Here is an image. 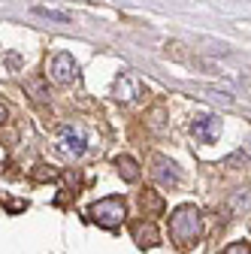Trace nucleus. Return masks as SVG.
Returning a JSON list of instances; mask_svg holds the SVG:
<instances>
[{"label": "nucleus", "instance_id": "obj_1", "mask_svg": "<svg viewBox=\"0 0 251 254\" xmlns=\"http://www.w3.org/2000/svg\"><path fill=\"white\" fill-rule=\"evenodd\" d=\"M170 236L179 245H194L203 236V218L197 206H179L170 215Z\"/></svg>", "mask_w": 251, "mask_h": 254}, {"label": "nucleus", "instance_id": "obj_2", "mask_svg": "<svg viewBox=\"0 0 251 254\" xmlns=\"http://www.w3.org/2000/svg\"><path fill=\"white\" fill-rule=\"evenodd\" d=\"M88 215H91L94 224H100L106 230H115L121 221L127 218V206H124L121 197H103V200H97V203L88 209Z\"/></svg>", "mask_w": 251, "mask_h": 254}, {"label": "nucleus", "instance_id": "obj_3", "mask_svg": "<svg viewBox=\"0 0 251 254\" xmlns=\"http://www.w3.org/2000/svg\"><path fill=\"white\" fill-rule=\"evenodd\" d=\"M88 148V136L82 133V127H61L58 130V139H55V154L58 157H64V161H79V157L85 154Z\"/></svg>", "mask_w": 251, "mask_h": 254}, {"label": "nucleus", "instance_id": "obj_4", "mask_svg": "<svg viewBox=\"0 0 251 254\" xmlns=\"http://www.w3.org/2000/svg\"><path fill=\"white\" fill-rule=\"evenodd\" d=\"M49 76H52L58 85H70V82H76V76H79V64H76V58L67 55V52L52 55V61H49Z\"/></svg>", "mask_w": 251, "mask_h": 254}, {"label": "nucleus", "instance_id": "obj_5", "mask_svg": "<svg viewBox=\"0 0 251 254\" xmlns=\"http://www.w3.org/2000/svg\"><path fill=\"white\" fill-rule=\"evenodd\" d=\"M191 133L200 142H218V136H221V118L218 115H200L191 124Z\"/></svg>", "mask_w": 251, "mask_h": 254}, {"label": "nucleus", "instance_id": "obj_6", "mask_svg": "<svg viewBox=\"0 0 251 254\" xmlns=\"http://www.w3.org/2000/svg\"><path fill=\"white\" fill-rule=\"evenodd\" d=\"M130 233H133V239H136L139 248H154V245H161V233H158V227H154L151 221H133V224H130Z\"/></svg>", "mask_w": 251, "mask_h": 254}, {"label": "nucleus", "instance_id": "obj_7", "mask_svg": "<svg viewBox=\"0 0 251 254\" xmlns=\"http://www.w3.org/2000/svg\"><path fill=\"white\" fill-rule=\"evenodd\" d=\"M115 170H118V176L124 179V182H139V176H142V170H139V164L133 161L130 154H118L115 157Z\"/></svg>", "mask_w": 251, "mask_h": 254}, {"label": "nucleus", "instance_id": "obj_8", "mask_svg": "<svg viewBox=\"0 0 251 254\" xmlns=\"http://www.w3.org/2000/svg\"><path fill=\"white\" fill-rule=\"evenodd\" d=\"M154 176H158V182L161 185H179L182 182V173L176 170V164L173 161H167V157H154Z\"/></svg>", "mask_w": 251, "mask_h": 254}, {"label": "nucleus", "instance_id": "obj_9", "mask_svg": "<svg viewBox=\"0 0 251 254\" xmlns=\"http://www.w3.org/2000/svg\"><path fill=\"white\" fill-rule=\"evenodd\" d=\"M139 206L145 215H164V197L158 190H142L139 194Z\"/></svg>", "mask_w": 251, "mask_h": 254}, {"label": "nucleus", "instance_id": "obj_10", "mask_svg": "<svg viewBox=\"0 0 251 254\" xmlns=\"http://www.w3.org/2000/svg\"><path fill=\"white\" fill-rule=\"evenodd\" d=\"M115 97L118 100H133V82H130V76H121L118 82H115Z\"/></svg>", "mask_w": 251, "mask_h": 254}, {"label": "nucleus", "instance_id": "obj_11", "mask_svg": "<svg viewBox=\"0 0 251 254\" xmlns=\"http://www.w3.org/2000/svg\"><path fill=\"white\" fill-rule=\"evenodd\" d=\"M34 15H40V18H52V21H61V24H67V21H73L67 12H58V9H46V6H34L30 9Z\"/></svg>", "mask_w": 251, "mask_h": 254}, {"label": "nucleus", "instance_id": "obj_12", "mask_svg": "<svg viewBox=\"0 0 251 254\" xmlns=\"http://www.w3.org/2000/svg\"><path fill=\"white\" fill-rule=\"evenodd\" d=\"M27 88L34 91V97H37V100H46V97H49V88H46L43 79H27Z\"/></svg>", "mask_w": 251, "mask_h": 254}, {"label": "nucleus", "instance_id": "obj_13", "mask_svg": "<svg viewBox=\"0 0 251 254\" xmlns=\"http://www.w3.org/2000/svg\"><path fill=\"white\" fill-rule=\"evenodd\" d=\"M221 254H251V245L248 242H230Z\"/></svg>", "mask_w": 251, "mask_h": 254}, {"label": "nucleus", "instance_id": "obj_14", "mask_svg": "<svg viewBox=\"0 0 251 254\" xmlns=\"http://www.w3.org/2000/svg\"><path fill=\"white\" fill-rule=\"evenodd\" d=\"M6 118H9V109H6V106H3V103H0V124H3V121H6Z\"/></svg>", "mask_w": 251, "mask_h": 254}, {"label": "nucleus", "instance_id": "obj_15", "mask_svg": "<svg viewBox=\"0 0 251 254\" xmlns=\"http://www.w3.org/2000/svg\"><path fill=\"white\" fill-rule=\"evenodd\" d=\"M242 157H245V161H251V139H248V145L242 148Z\"/></svg>", "mask_w": 251, "mask_h": 254}]
</instances>
